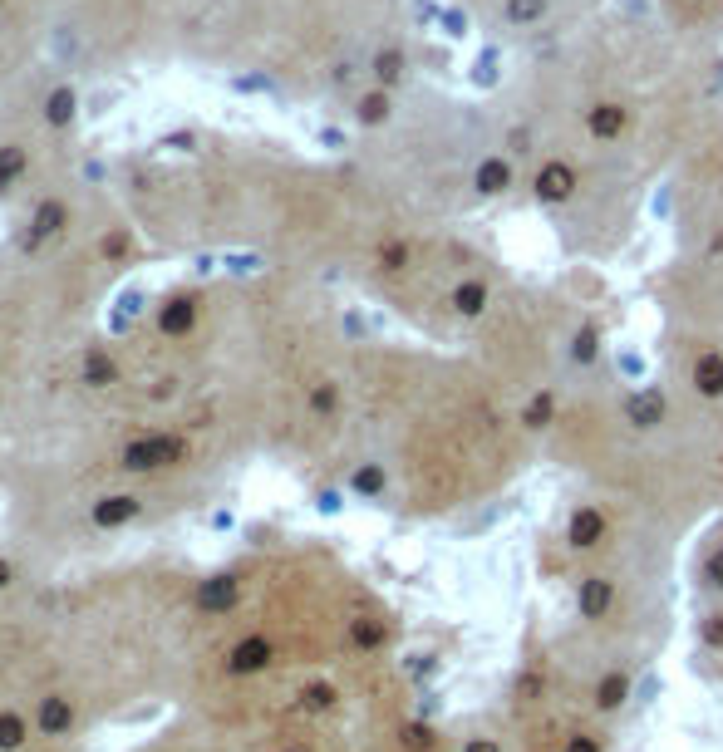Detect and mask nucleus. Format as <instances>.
<instances>
[{"label":"nucleus","mask_w":723,"mask_h":752,"mask_svg":"<svg viewBox=\"0 0 723 752\" xmlns=\"http://www.w3.org/2000/svg\"><path fill=\"white\" fill-rule=\"evenodd\" d=\"M25 168H30V153H25L20 143H5V148H0V192L15 187V182L25 177Z\"/></svg>","instance_id":"obj_15"},{"label":"nucleus","mask_w":723,"mask_h":752,"mask_svg":"<svg viewBox=\"0 0 723 752\" xmlns=\"http://www.w3.org/2000/svg\"><path fill=\"white\" fill-rule=\"evenodd\" d=\"M30 738V723L20 713H0V752H15Z\"/></svg>","instance_id":"obj_16"},{"label":"nucleus","mask_w":723,"mask_h":752,"mask_svg":"<svg viewBox=\"0 0 723 752\" xmlns=\"http://www.w3.org/2000/svg\"><path fill=\"white\" fill-rule=\"evenodd\" d=\"M232 600H237V580H232V576H212V580H202V585H197V605H202L207 615L227 610Z\"/></svg>","instance_id":"obj_11"},{"label":"nucleus","mask_w":723,"mask_h":752,"mask_svg":"<svg viewBox=\"0 0 723 752\" xmlns=\"http://www.w3.org/2000/svg\"><path fill=\"white\" fill-rule=\"evenodd\" d=\"M389 118H394V94L369 84L360 99H355V123H360V128H384Z\"/></svg>","instance_id":"obj_8"},{"label":"nucleus","mask_w":723,"mask_h":752,"mask_svg":"<svg viewBox=\"0 0 723 752\" xmlns=\"http://www.w3.org/2000/svg\"><path fill=\"white\" fill-rule=\"evenodd\" d=\"M99 251L109 256V261H119V256H128V232H114V236H104L99 241Z\"/></svg>","instance_id":"obj_17"},{"label":"nucleus","mask_w":723,"mask_h":752,"mask_svg":"<svg viewBox=\"0 0 723 752\" xmlns=\"http://www.w3.org/2000/svg\"><path fill=\"white\" fill-rule=\"evenodd\" d=\"M369 79H374V89H399L404 79H409V50L404 45H379L374 55H369Z\"/></svg>","instance_id":"obj_6"},{"label":"nucleus","mask_w":723,"mask_h":752,"mask_svg":"<svg viewBox=\"0 0 723 752\" xmlns=\"http://www.w3.org/2000/svg\"><path fill=\"white\" fill-rule=\"evenodd\" d=\"M197 325V300L192 295H173L163 310H158V330L163 335H187Z\"/></svg>","instance_id":"obj_9"},{"label":"nucleus","mask_w":723,"mask_h":752,"mask_svg":"<svg viewBox=\"0 0 723 752\" xmlns=\"http://www.w3.org/2000/svg\"><path fill=\"white\" fill-rule=\"evenodd\" d=\"M74 114H79V94H74L69 84L50 89V99H45V123H50V128H69Z\"/></svg>","instance_id":"obj_12"},{"label":"nucleus","mask_w":723,"mask_h":752,"mask_svg":"<svg viewBox=\"0 0 723 752\" xmlns=\"http://www.w3.org/2000/svg\"><path fill=\"white\" fill-rule=\"evenodd\" d=\"M10 585V561H0V590Z\"/></svg>","instance_id":"obj_18"},{"label":"nucleus","mask_w":723,"mask_h":752,"mask_svg":"<svg viewBox=\"0 0 723 752\" xmlns=\"http://www.w3.org/2000/svg\"><path fill=\"white\" fill-rule=\"evenodd\" d=\"M35 728L45 733V738H60V733H69L74 728V708H69V698L50 694L45 703H40V718H35Z\"/></svg>","instance_id":"obj_10"},{"label":"nucleus","mask_w":723,"mask_h":752,"mask_svg":"<svg viewBox=\"0 0 723 752\" xmlns=\"http://www.w3.org/2000/svg\"><path fill=\"white\" fill-rule=\"evenodd\" d=\"M286 752H305V748H286Z\"/></svg>","instance_id":"obj_20"},{"label":"nucleus","mask_w":723,"mask_h":752,"mask_svg":"<svg viewBox=\"0 0 723 752\" xmlns=\"http://www.w3.org/2000/svg\"><path fill=\"white\" fill-rule=\"evenodd\" d=\"M709 684H714V689H723V669H719V674H714V679H709Z\"/></svg>","instance_id":"obj_19"},{"label":"nucleus","mask_w":723,"mask_h":752,"mask_svg":"<svg viewBox=\"0 0 723 752\" xmlns=\"http://www.w3.org/2000/svg\"><path fill=\"white\" fill-rule=\"evenodd\" d=\"M69 227V207H64L60 197H45L40 207H35V217H30V232H25V251H35V246H45L50 236H60Z\"/></svg>","instance_id":"obj_7"},{"label":"nucleus","mask_w":723,"mask_h":752,"mask_svg":"<svg viewBox=\"0 0 723 752\" xmlns=\"http://www.w3.org/2000/svg\"><path fill=\"white\" fill-rule=\"evenodd\" d=\"M679 541L650 512L571 487L537 541V571L566 595L556 644L576 664L645 679L674 639Z\"/></svg>","instance_id":"obj_2"},{"label":"nucleus","mask_w":723,"mask_h":752,"mask_svg":"<svg viewBox=\"0 0 723 752\" xmlns=\"http://www.w3.org/2000/svg\"><path fill=\"white\" fill-rule=\"evenodd\" d=\"M0 5H5V0H0Z\"/></svg>","instance_id":"obj_21"},{"label":"nucleus","mask_w":723,"mask_h":752,"mask_svg":"<svg viewBox=\"0 0 723 752\" xmlns=\"http://www.w3.org/2000/svg\"><path fill=\"white\" fill-rule=\"evenodd\" d=\"M571 487H596L655 521L694 536L723 517V408L689 399L679 384H620L615 369L576 384L546 438Z\"/></svg>","instance_id":"obj_1"},{"label":"nucleus","mask_w":723,"mask_h":752,"mask_svg":"<svg viewBox=\"0 0 723 752\" xmlns=\"http://www.w3.org/2000/svg\"><path fill=\"white\" fill-rule=\"evenodd\" d=\"M114 379H119V364H114L104 349H89V354H84V384H89V389H104V384H114Z\"/></svg>","instance_id":"obj_13"},{"label":"nucleus","mask_w":723,"mask_h":752,"mask_svg":"<svg viewBox=\"0 0 723 752\" xmlns=\"http://www.w3.org/2000/svg\"><path fill=\"white\" fill-rule=\"evenodd\" d=\"M271 659H276V644L266 635H246L232 644V654H227V674H237V679H251V674H266L271 669Z\"/></svg>","instance_id":"obj_5"},{"label":"nucleus","mask_w":723,"mask_h":752,"mask_svg":"<svg viewBox=\"0 0 723 752\" xmlns=\"http://www.w3.org/2000/svg\"><path fill=\"white\" fill-rule=\"evenodd\" d=\"M138 517V497H104L99 507H94V521L99 526H123V521Z\"/></svg>","instance_id":"obj_14"},{"label":"nucleus","mask_w":723,"mask_h":752,"mask_svg":"<svg viewBox=\"0 0 723 752\" xmlns=\"http://www.w3.org/2000/svg\"><path fill=\"white\" fill-rule=\"evenodd\" d=\"M187 458V438L178 433H148V438H133L123 448V467L133 472H158V467H173Z\"/></svg>","instance_id":"obj_4"},{"label":"nucleus","mask_w":723,"mask_h":752,"mask_svg":"<svg viewBox=\"0 0 723 752\" xmlns=\"http://www.w3.org/2000/svg\"><path fill=\"white\" fill-rule=\"evenodd\" d=\"M684 580H689V600H723V517L704 521L694 531Z\"/></svg>","instance_id":"obj_3"}]
</instances>
